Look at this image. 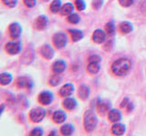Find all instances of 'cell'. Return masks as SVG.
<instances>
[{
	"label": "cell",
	"instance_id": "1",
	"mask_svg": "<svg viewBox=\"0 0 146 136\" xmlns=\"http://www.w3.org/2000/svg\"><path fill=\"white\" fill-rule=\"evenodd\" d=\"M131 67V62L129 58H120L115 61L111 65V71L114 75L122 76L130 71Z\"/></svg>",
	"mask_w": 146,
	"mask_h": 136
},
{
	"label": "cell",
	"instance_id": "2",
	"mask_svg": "<svg viewBox=\"0 0 146 136\" xmlns=\"http://www.w3.org/2000/svg\"><path fill=\"white\" fill-rule=\"evenodd\" d=\"M84 129L87 133H91L95 130L98 124V117L95 114V112L91 110L86 111L84 113Z\"/></svg>",
	"mask_w": 146,
	"mask_h": 136
},
{
	"label": "cell",
	"instance_id": "3",
	"mask_svg": "<svg viewBox=\"0 0 146 136\" xmlns=\"http://www.w3.org/2000/svg\"><path fill=\"white\" fill-rule=\"evenodd\" d=\"M46 116V110L42 107H36L32 109L29 112V117L30 120L33 122H40L43 121V119Z\"/></svg>",
	"mask_w": 146,
	"mask_h": 136
},
{
	"label": "cell",
	"instance_id": "4",
	"mask_svg": "<svg viewBox=\"0 0 146 136\" xmlns=\"http://www.w3.org/2000/svg\"><path fill=\"white\" fill-rule=\"evenodd\" d=\"M53 44L58 49H62L68 44V37L65 33L58 32L53 35Z\"/></svg>",
	"mask_w": 146,
	"mask_h": 136
},
{
	"label": "cell",
	"instance_id": "5",
	"mask_svg": "<svg viewBox=\"0 0 146 136\" xmlns=\"http://www.w3.org/2000/svg\"><path fill=\"white\" fill-rule=\"evenodd\" d=\"M16 86L17 88H26V89H31L33 87V81L29 77L21 76L18 77L16 80Z\"/></svg>",
	"mask_w": 146,
	"mask_h": 136
},
{
	"label": "cell",
	"instance_id": "6",
	"mask_svg": "<svg viewBox=\"0 0 146 136\" xmlns=\"http://www.w3.org/2000/svg\"><path fill=\"white\" fill-rule=\"evenodd\" d=\"M22 49V45L20 42H17V41H14V42H9L6 44V51L11 54V56H15V54H19Z\"/></svg>",
	"mask_w": 146,
	"mask_h": 136
},
{
	"label": "cell",
	"instance_id": "7",
	"mask_svg": "<svg viewBox=\"0 0 146 136\" xmlns=\"http://www.w3.org/2000/svg\"><path fill=\"white\" fill-rule=\"evenodd\" d=\"M54 100L53 94L49 91H43L38 95V102L43 105H48Z\"/></svg>",
	"mask_w": 146,
	"mask_h": 136
},
{
	"label": "cell",
	"instance_id": "8",
	"mask_svg": "<svg viewBox=\"0 0 146 136\" xmlns=\"http://www.w3.org/2000/svg\"><path fill=\"white\" fill-rule=\"evenodd\" d=\"M48 25V19L46 16H39L34 21V28L36 30H44Z\"/></svg>",
	"mask_w": 146,
	"mask_h": 136
},
{
	"label": "cell",
	"instance_id": "9",
	"mask_svg": "<svg viewBox=\"0 0 146 136\" xmlns=\"http://www.w3.org/2000/svg\"><path fill=\"white\" fill-rule=\"evenodd\" d=\"M8 32L12 38H18L22 34V26L18 23H12L8 27Z\"/></svg>",
	"mask_w": 146,
	"mask_h": 136
},
{
	"label": "cell",
	"instance_id": "10",
	"mask_svg": "<svg viewBox=\"0 0 146 136\" xmlns=\"http://www.w3.org/2000/svg\"><path fill=\"white\" fill-rule=\"evenodd\" d=\"M40 54H41V56L44 57L45 59H47V60H51L54 57L55 52L53 48L50 46L49 44H45L40 48Z\"/></svg>",
	"mask_w": 146,
	"mask_h": 136
},
{
	"label": "cell",
	"instance_id": "11",
	"mask_svg": "<svg viewBox=\"0 0 146 136\" xmlns=\"http://www.w3.org/2000/svg\"><path fill=\"white\" fill-rule=\"evenodd\" d=\"M106 34L102 29H96L92 34V40L96 44H102L106 40Z\"/></svg>",
	"mask_w": 146,
	"mask_h": 136
},
{
	"label": "cell",
	"instance_id": "12",
	"mask_svg": "<svg viewBox=\"0 0 146 136\" xmlns=\"http://www.w3.org/2000/svg\"><path fill=\"white\" fill-rule=\"evenodd\" d=\"M73 92H74V85L71 84H66L59 90V95L61 97H68L72 94Z\"/></svg>",
	"mask_w": 146,
	"mask_h": 136
},
{
	"label": "cell",
	"instance_id": "13",
	"mask_svg": "<svg viewBox=\"0 0 146 136\" xmlns=\"http://www.w3.org/2000/svg\"><path fill=\"white\" fill-rule=\"evenodd\" d=\"M66 68H67V63L63 60H58L52 65V70L55 74L60 75L61 73H63L66 70Z\"/></svg>",
	"mask_w": 146,
	"mask_h": 136
},
{
	"label": "cell",
	"instance_id": "14",
	"mask_svg": "<svg viewBox=\"0 0 146 136\" xmlns=\"http://www.w3.org/2000/svg\"><path fill=\"white\" fill-rule=\"evenodd\" d=\"M33 59H34V51L32 48L29 47L21 56V63L29 65V63H32Z\"/></svg>",
	"mask_w": 146,
	"mask_h": 136
},
{
	"label": "cell",
	"instance_id": "15",
	"mask_svg": "<svg viewBox=\"0 0 146 136\" xmlns=\"http://www.w3.org/2000/svg\"><path fill=\"white\" fill-rule=\"evenodd\" d=\"M52 119L53 121L56 122V124H63L64 122L67 119V114L66 112L62 111V110H58L56 111L52 115Z\"/></svg>",
	"mask_w": 146,
	"mask_h": 136
},
{
	"label": "cell",
	"instance_id": "16",
	"mask_svg": "<svg viewBox=\"0 0 146 136\" xmlns=\"http://www.w3.org/2000/svg\"><path fill=\"white\" fill-rule=\"evenodd\" d=\"M126 131V126L123 124H120V122H115L111 126V133L114 135H122L124 134Z\"/></svg>",
	"mask_w": 146,
	"mask_h": 136
},
{
	"label": "cell",
	"instance_id": "17",
	"mask_svg": "<svg viewBox=\"0 0 146 136\" xmlns=\"http://www.w3.org/2000/svg\"><path fill=\"white\" fill-rule=\"evenodd\" d=\"M97 111L100 114H105L106 112H110L111 109V103L108 101H99L97 103Z\"/></svg>",
	"mask_w": 146,
	"mask_h": 136
},
{
	"label": "cell",
	"instance_id": "18",
	"mask_svg": "<svg viewBox=\"0 0 146 136\" xmlns=\"http://www.w3.org/2000/svg\"><path fill=\"white\" fill-rule=\"evenodd\" d=\"M109 121L111 122H118L121 120L122 115H121V112L117 110V109H112L109 112Z\"/></svg>",
	"mask_w": 146,
	"mask_h": 136
},
{
	"label": "cell",
	"instance_id": "19",
	"mask_svg": "<svg viewBox=\"0 0 146 136\" xmlns=\"http://www.w3.org/2000/svg\"><path fill=\"white\" fill-rule=\"evenodd\" d=\"M78 103L76 101L75 98H71V97H66V99L64 100L63 102V106L65 109L68 111L74 110V109L77 107Z\"/></svg>",
	"mask_w": 146,
	"mask_h": 136
},
{
	"label": "cell",
	"instance_id": "20",
	"mask_svg": "<svg viewBox=\"0 0 146 136\" xmlns=\"http://www.w3.org/2000/svg\"><path fill=\"white\" fill-rule=\"evenodd\" d=\"M90 90L89 86H87L86 84H81L79 88V96L82 100H87L90 96Z\"/></svg>",
	"mask_w": 146,
	"mask_h": 136
},
{
	"label": "cell",
	"instance_id": "21",
	"mask_svg": "<svg viewBox=\"0 0 146 136\" xmlns=\"http://www.w3.org/2000/svg\"><path fill=\"white\" fill-rule=\"evenodd\" d=\"M119 29H120V31L121 32L122 34L127 35V34H130L131 32L133 30V26H132L130 22L124 21V22H121L120 24Z\"/></svg>",
	"mask_w": 146,
	"mask_h": 136
},
{
	"label": "cell",
	"instance_id": "22",
	"mask_svg": "<svg viewBox=\"0 0 146 136\" xmlns=\"http://www.w3.org/2000/svg\"><path fill=\"white\" fill-rule=\"evenodd\" d=\"M70 34L71 35V39L73 42H78V41L81 40L84 37V34L81 30H78V29H70L68 30Z\"/></svg>",
	"mask_w": 146,
	"mask_h": 136
},
{
	"label": "cell",
	"instance_id": "23",
	"mask_svg": "<svg viewBox=\"0 0 146 136\" xmlns=\"http://www.w3.org/2000/svg\"><path fill=\"white\" fill-rule=\"evenodd\" d=\"M87 70L90 75L98 74L100 70V65L99 62H89V65L87 66Z\"/></svg>",
	"mask_w": 146,
	"mask_h": 136
},
{
	"label": "cell",
	"instance_id": "24",
	"mask_svg": "<svg viewBox=\"0 0 146 136\" xmlns=\"http://www.w3.org/2000/svg\"><path fill=\"white\" fill-rule=\"evenodd\" d=\"M73 10H74V6L71 3H67L61 7L59 12L62 16H70L73 13Z\"/></svg>",
	"mask_w": 146,
	"mask_h": 136
},
{
	"label": "cell",
	"instance_id": "25",
	"mask_svg": "<svg viewBox=\"0 0 146 136\" xmlns=\"http://www.w3.org/2000/svg\"><path fill=\"white\" fill-rule=\"evenodd\" d=\"M13 76L9 73H2L0 75V83L2 85H7L12 82Z\"/></svg>",
	"mask_w": 146,
	"mask_h": 136
},
{
	"label": "cell",
	"instance_id": "26",
	"mask_svg": "<svg viewBox=\"0 0 146 136\" xmlns=\"http://www.w3.org/2000/svg\"><path fill=\"white\" fill-rule=\"evenodd\" d=\"M74 126H73L72 124H64L61 126L60 128V133L61 134L63 135H71L73 134V133H74Z\"/></svg>",
	"mask_w": 146,
	"mask_h": 136
},
{
	"label": "cell",
	"instance_id": "27",
	"mask_svg": "<svg viewBox=\"0 0 146 136\" xmlns=\"http://www.w3.org/2000/svg\"><path fill=\"white\" fill-rule=\"evenodd\" d=\"M62 7V2L61 0H53L51 5H50V10L53 13H58L60 11Z\"/></svg>",
	"mask_w": 146,
	"mask_h": 136
},
{
	"label": "cell",
	"instance_id": "28",
	"mask_svg": "<svg viewBox=\"0 0 146 136\" xmlns=\"http://www.w3.org/2000/svg\"><path fill=\"white\" fill-rule=\"evenodd\" d=\"M60 81H61V77L59 75V74H55L48 79V84L51 86H56L60 83Z\"/></svg>",
	"mask_w": 146,
	"mask_h": 136
},
{
	"label": "cell",
	"instance_id": "29",
	"mask_svg": "<svg viewBox=\"0 0 146 136\" xmlns=\"http://www.w3.org/2000/svg\"><path fill=\"white\" fill-rule=\"evenodd\" d=\"M105 31L106 33L110 35H111L114 34V31H115V26H114L113 22H109L105 26Z\"/></svg>",
	"mask_w": 146,
	"mask_h": 136
},
{
	"label": "cell",
	"instance_id": "30",
	"mask_svg": "<svg viewBox=\"0 0 146 136\" xmlns=\"http://www.w3.org/2000/svg\"><path fill=\"white\" fill-rule=\"evenodd\" d=\"M68 21L71 23V24H78L80 21V17L79 15H77V14H71L68 16Z\"/></svg>",
	"mask_w": 146,
	"mask_h": 136
},
{
	"label": "cell",
	"instance_id": "31",
	"mask_svg": "<svg viewBox=\"0 0 146 136\" xmlns=\"http://www.w3.org/2000/svg\"><path fill=\"white\" fill-rule=\"evenodd\" d=\"M75 6L79 11H83L86 8V4L84 0H75Z\"/></svg>",
	"mask_w": 146,
	"mask_h": 136
},
{
	"label": "cell",
	"instance_id": "32",
	"mask_svg": "<svg viewBox=\"0 0 146 136\" xmlns=\"http://www.w3.org/2000/svg\"><path fill=\"white\" fill-rule=\"evenodd\" d=\"M29 135H31V136H41V135H43V130L41 128H39V127H36V128H34L33 130L30 131Z\"/></svg>",
	"mask_w": 146,
	"mask_h": 136
},
{
	"label": "cell",
	"instance_id": "33",
	"mask_svg": "<svg viewBox=\"0 0 146 136\" xmlns=\"http://www.w3.org/2000/svg\"><path fill=\"white\" fill-rule=\"evenodd\" d=\"M3 4L5 6H7V7H10V8H13L17 6V0H2Z\"/></svg>",
	"mask_w": 146,
	"mask_h": 136
},
{
	"label": "cell",
	"instance_id": "34",
	"mask_svg": "<svg viewBox=\"0 0 146 136\" xmlns=\"http://www.w3.org/2000/svg\"><path fill=\"white\" fill-rule=\"evenodd\" d=\"M104 0H93L92 1V7L96 10H99L100 9V7H102Z\"/></svg>",
	"mask_w": 146,
	"mask_h": 136
},
{
	"label": "cell",
	"instance_id": "35",
	"mask_svg": "<svg viewBox=\"0 0 146 136\" xmlns=\"http://www.w3.org/2000/svg\"><path fill=\"white\" fill-rule=\"evenodd\" d=\"M119 3L123 7H129L134 3V0H119Z\"/></svg>",
	"mask_w": 146,
	"mask_h": 136
},
{
	"label": "cell",
	"instance_id": "36",
	"mask_svg": "<svg viewBox=\"0 0 146 136\" xmlns=\"http://www.w3.org/2000/svg\"><path fill=\"white\" fill-rule=\"evenodd\" d=\"M23 2H24L25 4V6L27 7H34L36 6V0H23Z\"/></svg>",
	"mask_w": 146,
	"mask_h": 136
},
{
	"label": "cell",
	"instance_id": "37",
	"mask_svg": "<svg viewBox=\"0 0 146 136\" xmlns=\"http://www.w3.org/2000/svg\"><path fill=\"white\" fill-rule=\"evenodd\" d=\"M100 61H102V57H100V56H98V54H92V56H90L89 57V62H99V63H100Z\"/></svg>",
	"mask_w": 146,
	"mask_h": 136
},
{
	"label": "cell",
	"instance_id": "38",
	"mask_svg": "<svg viewBox=\"0 0 146 136\" xmlns=\"http://www.w3.org/2000/svg\"><path fill=\"white\" fill-rule=\"evenodd\" d=\"M129 103H130V101H129V98H124L122 100V102H121V107H127V105L129 104Z\"/></svg>",
	"mask_w": 146,
	"mask_h": 136
},
{
	"label": "cell",
	"instance_id": "39",
	"mask_svg": "<svg viewBox=\"0 0 146 136\" xmlns=\"http://www.w3.org/2000/svg\"><path fill=\"white\" fill-rule=\"evenodd\" d=\"M132 109H133V104H132V103H129V104L127 105V110H128V112H131V111H132Z\"/></svg>",
	"mask_w": 146,
	"mask_h": 136
},
{
	"label": "cell",
	"instance_id": "40",
	"mask_svg": "<svg viewBox=\"0 0 146 136\" xmlns=\"http://www.w3.org/2000/svg\"><path fill=\"white\" fill-rule=\"evenodd\" d=\"M4 108H5V106H4V104H2V108H1V113L4 112Z\"/></svg>",
	"mask_w": 146,
	"mask_h": 136
},
{
	"label": "cell",
	"instance_id": "41",
	"mask_svg": "<svg viewBox=\"0 0 146 136\" xmlns=\"http://www.w3.org/2000/svg\"><path fill=\"white\" fill-rule=\"evenodd\" d=\"M42 1H44V2H48L49 0H42Z\"/></svg>",
	"mask_w": 146,
	"mask_h": 136
}]
</instances>
